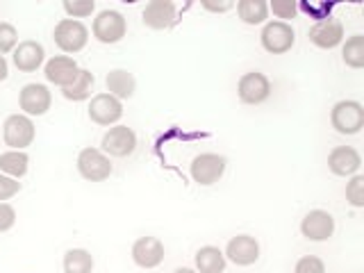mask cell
Listing matches in <instances>:
<instances>
[{
	"instance_id": "5bb4252c",
	"label": "cell",
	"mask_w": 364,
	"mask_h": 273,
	"mask_svg": "<svg viewBox=\"0 0 364 273\" xmlns=\"http://www.w3.org/2000/svg\"><path fill=\"white\" fill-rule=\"evenodd\" d=\"M225 259H230L237 267H250L259 259V244L250 235H237L225 246Z\"/></svg>"
},
{
	"instance_id": "836d02e7",
	"label": "cell",
	"mask_w": 364,
	"mask_h": 273,
	"mask_svg": "<svg viewBox=\"0 0 364 273\" xmlns=\"http://www.w3.org/2000/svg\"><path fill=\"white\" fill-rule=\"evenodd\" d=\"M200 7L208 11H219V14H223V11L235 9V3H230V0H225V3H210V0H203Z\"/></svg>"
},
{
	"instance_id": "8d00e7d4",
	"label": "cell",
	"mask_w": 364,
	"mask_h": 273,
	"mask_svg": "<svg viewBox=\"0 0 364 273\" xmlns=\"http://www.w3.org/2000/svg\"><path fill=\"white\" fill-rule=\"evenodd\" d=\"M0 128H3V125H0Z\"/></svg>"
},
{
	"instance_id": "277c9868",
	"label": "cell",
	"mask_w": 364,
	"mask_h": 273,
	"mask_svg": "<svg viewBox=\"0 0 364 273\" xmlns=\"http://www.w3.org/2000/svg\"><path fill=\"white\" fill-rule=\"evenodd\" d=\"M91 32L100 43H119L125 32H128V23H125L123 14L117 9H102L96 14L94 26H91Z\"/></svg>"
},
{
	"instance_id": "6da1fadb",
	"label": "cell",
	"mask_w": 364,
	"mask_h": 273,
	"mask_svg": "<svg viewBox=\"0 0 364 273\" xmlns=\"http://www.w3.org/2000/svg\"><path fill=\"white\" fill-rule=\"evenodd\" d=\"M53 39H55L57 48H60L62 53L75 55V53H80L87 46V41H89V30H87V26H85L82 21L62 18L55 26Z\"/></svg>"
},
{
	"instance_id": "2e32d148",
	"label": "cell",
	"mask_w": 364,
	"mask_h": 273,
	"mask_svg": "<svg viewBox=\"0 0 364 273\" xmlns=\"http://www.w3.org/2000/svg\"><path fill=\"white\" fill-rule=\"evenodd\" d=\"M307 37H310V41L316 46V48L333 50L344 41V26H341V21H337V18H323V21L314 23Z\"/></svg>"
},
{
	"instance_id": "ac0fdd59",
	"label": "cell",
	"mask_w": 364,
	"mask_h": 273,
	"mask_svg": "<svg viewBox=\"0 0 364 273\" xmlns=\"http://www.w3.org/2000/svg\"><path fill=\"white\" fill-rule=\"evenodd\" d=\"M144 26L151 30H166L176 21V5L171 0H151L144 7Z\"/></svg>"
},
{
	"instance_id": "8992f818",
	"label": "cell",
	"mask_w": 364,
	"mask_h": 273,
	"mask_svg": "<svg viewBox=\"0 0 364 273\" xmlns=\"http://www.w3.org/2000/svg\"><path fill=\"white\" fill-rule=\"evenodd\" d=\"M34 134H37L34 123L26 114H11L3 123V139L11 151H26L34 141Z\"/></svg>"
},
{
	"instance_id": "603a6c76",
	"label": "cell",
	"mask_w": 364,
	"mask_h": 273,
	"mask_svg": "<svg viewBox=\"0 0 364 273\" xmlns=\"http://www.w3.org/2000/svg\"><path fill=\"white\" fill-rule=\"evenodd\" d=\"M28 166H30V157L23 151H7L0 155V173H5L14 180L26 176Z\"/></svg>"
},
{
	"instance_id": "cb8c5ba5",
	"label": "cell",
	"mask_w": 364,
	"mask_h": 273,
	"mask_svg": "<svg viewBox=\"0 0 364 273\" xmlns=\"http://www.w3.org/2000/svg\"><path fill=\"white\" fill-rule=\"evenodd\" d=\"M94 82L96 77L91 71H87V68H80V75L77 80L71 85V87H64L62 94L66 100H73V102H82L91 96V91H94Z\"/></svg>"
},
{
	"instance_id": "4fadbf2b",
	"label": "cell",
	"mask_w": 364,
	"mask_h": 273,
	"mask_svg": "<svg viewBox=\"0 0 364 273\" xmlns=\"http://www.w3.org/2000/svg\"><path fill=\"white\" fill-rule=\"evenodd\" d=\"M123 117V102L112 94H98L89 102V119L96 125H114Z\"/></svg>"
},
{
	"instance_id": "4dcf8cb0",
	"label": "cell",
	"mask_w": 364,
	"mask_h": 273,
	"mask_svg": "<svg viewBox=\"0 0 364 273\" xmlns=\"http://www.w3.org/2000/svg\"><path fill=\"white\" fill-rule=\"evenodd\" d=\"M294 273H326V264L321 257L316 255H305L296 262Z\"/></svg>"
},
{
	"instance_id": "ba28073f",
	"label": "cell",
	"mask_w": 364,
	"mask_h": 273,
	"mask_svg": "<svg viewBox=\"0 0 364 273\" xmlns=\"http://www.w3.org/2000/svg\"><path fill=\"white\" fill-rule=\"evenodd\" d=\"M237 96L244 105H262L267 102L271 96V82L264 73L259 71H250L244 73L239 77V85H237Z\"/></svg>"
},
{
	"instance_id": "7402d4cb",
	"label": "cell",
	"mask_w": 364,
	"mask_h": 273,
	"mask_svg": "<svg viewBox=\"0 0 364 273\" xmlns=\"http://www.w3.org/2000/svg\"><path fill=\"white\" fill-rule=\"evenodd\" d=\"M225 255L216 246H203L196 253V271L198 273H223L225 271Z\"/></svg>"
},
{
	"instance_id": "5b68a950",
	"label": "cell",
	"mask_w": 364,
	"mask_h": 273,
	"mask_svg": "<svg viewBox=\"0 0 364 273\" xmlns=\"http://www.w3.org/2000/svg\"><path fill=\"white\" fill-rule=\"evenodd\" d=\"M259 41H262V48L271 55H284L294 48L296 43V32L289 23H282V21H269L264 28H262L259 34Z\"/></svg>"
},
{
	"instance_id": "e575fe53",
	"label": "cell",
	"mask_w": 364,
	"mask_h": 273,
	"mask_svg": "<svg viewBox=\"0 0 364 273\" xmlns=\"http://www.w3.org/2000/svg\"><path fill=\"white\" fill-rule=\"evenodd\" d=\"M7 75H9V64H7L5 57L0 55V82H3V80H7Z\"/></svg>"
},
{
	"instance_id": "ffe728a7",
	"label": "cell",
	"mask_w": 364,
	"mask_h": 273,
	"mask_svg": "<svg viewBox=\"0 0 364 273\" xmlns=\"http://www.w3.org/2000/svg\"><path fill=\"white\" fill-rule=\"evenodd\" d=\"M105 85H107V91L119 100H125V98H132L134 96V89H136V80L130 71H125V68H114V71L107 73L105 77Z\"/></svg>"
},
{
	"instance_id": "8fae6325",
	"label": "cell",
	"mask_w": 364,
	"mask_h": 273,
	"mask_svg": "<svg viewBox=\"0 0 364 273\" xmlns=\"http://www.w3.org/2000/svg\"><path fill=\"white\" fill-rule=\"evenodd\" d=\"M43 75L48 80L50 85L55 87H71L77 75H80V66L73 57L68 55H55L53 60L46 62V68H43Z\"/></svg>"
},
{
	"instance_id": "44dd1931",
	"label": "cell",
	"mask_w": 364,
	"mask_h": 273,
	"mask_svg": "<svg viewBox=\"0 0 364 273\" xmlns=\"http://www.w3.org/2000/svg\"><path fill=\"white\" fill-rule=\"evenodd\" d=\"M237 14L246 26H262L269 18V3L267 0H239L235 5Z\"/></svg>"
},
{
	"instance_id": "7a4b0ae2",
	"label": "cell",
	"mask_w": 364,
	"mask_h": 273,
	"mask_svg": "<svg viewBox=\"0 0 364 273\" xmlns=\"http://www.w3.org/2000/svg\"><path fill=\"white\" fill-rule=\"evenodd\" d=\"M330 125L339 134H358L364 128V107L358 100H339L330 109Z\"/></svg>"
},
{
	"instance_id": "9c48e42d",
	"label": "cell",
	"mask_w": 364,
	"mask_h": 273,
	"mask_svg": "<svg viewBox=\"0 0 364 273\" xmlns=\"http://www.w3.org/2000/svg\"><path fill=\"white\" fill-rule=\"evenodd\" d=\"M100 148L107 157H128L136 148V134L128 125H114L102 134Z\"/></svg>"
},
{
	"instance_id": "d6a6232c",
	"label": "cell",
	"mask_w": 364,
	"mask_h": 273,
	"mask_svg": "<svg viewBox=\"0 0 364 273\" xmlns=\"http://www.w3.org/2000/svg\"><path fill=\"white\" fill-rule=\"evenodd\" d=\"M16 223V210L9 203H0V232L11 230Z\"/></svg>"
},
{
	"instance_id": "83f0119b",
	"label": "cell",
	"mask_w": 364,
	"mask_h": 273,
	"mask_svg": "<svg viewBox=\"0 0 364 273\" xmlns=\"http://www.w3.org/2000/svg\"><path fill=\"white\" fill-rule=\"evenodd\" d=\"M346 200L353 208H364V176H353L346 182Z\"/></svg>"
},
{
	"instance_id": "d4e9b609",
	"label": "cell",
	"mask_w": 364,
	"mask_h": 273,
	"mask_svg": "<svg viewBox=\"0 0 364 273\" xmlns=\"http://www.w3.org/2000/svg\"><path fill=\"white\" fill-rule=\"evenodd\" d=\"M94 257L87 248H68L64 253V273H91Z\"/></svg>"
},
{
	"instance_id": "e0dca14e",
	"label": "cell",
	"mask_w": 364,
	"mask_h": 273,
	"mask_svg": "<svg viewBox=\"0 0 364 273\" xmlns=\"http://www.w3.org/2000/svg\"><path fill=\"white\" fill-rule=\"evenodd\" d=\"M360 166H362V157L353 146H337L328 155V168H330V173H335V176H341V178L358 176Z\"/></svg>"
},
{
	"instance_id": "d590c367",
	"label": "cell",
	"mask_w": 364,
	"mask_h": 273,
	"mask_svg": "<svg viewBox=\"0 0 364 273\" xmlns=\"http://www.w3.org/2000/svg\"><path fill=\"white\" fill-rule=\"evenodd\" d=\"M173 273H198L196 269H187V267H182V269H176Z\"/></svg>"
},
{
	"instance_id": "52a82bcc",
	"label": "cell",
	"mask_w": 364,
	"mask_h": 273,
	"mask_svg": "<svg viewBox=\"0 0 364 273\" xmlns=\"http://www.w3.org/2000/svg\"><path fill=\"white\" fill-rule=\"evenodd\" d=\"M109 157L98 148H82L77 155V173L89 182H102L112 176Z\"/></svg>"
},
{
	"instance_id": "484cf974",
	"label": "cell",
	"mask_w": 364,
	"mask_h": 273,
	"mask_svg": "<svg viewBox=\"0 0 364 273\" xmlns=\"http://www.w3.org/2000/svg\"><path fill=\"white\" fill-rule=\"evenodd\" d=\"M341 60L350 68H364V37L362 34H353L346 43L341 46Z\"/></svg>"
},
{
	"instance_id": "f1b7e54d",
	"label": "cell",
	"mask_w": 364,
	"mask_h": 273,
	"mask_svg": "<svg viewBox=\"0 0 364 273\" xmlns=\"http://www.w3.org/2000/svg\"><path fill=\"white\" fill-rule=\"evenodd\" d=\"M18 43V32L14 26H9V23H3L0 21V55H7V53H14Z\"/></svg>"
},
{
	"instance_id": "3957f363",
	"label": "cell",
	"mask_w": 364,
	"mask_h": 273,
	"mask_svg": "<svg viewBox=\"0 0 364 273\" xmlns=\"http://www.w3.org/2000/svg\"><path fill=\"white\" fill-rule=\"evenodd\" d=\"M228 159L219 153H200L191 159V178L198 182L200 187H210L214 182H219L225 173Z\"/></svg>"
},
{
	"instance_id": "f546056e",
	"label": "cell",
	"mask_w": 364,
	"mask_h": 273,
	"mask_svg": "<svg viewBox=\"0 0 364 273\" xmlns=\"http://www.w3.org/2000/svg\"><path fill=\"white\" fill-rule=\"evenodd\" d=\"M269 11H273L278 18H282V23H287L296 16L299 5H296L294 0H273V3H269Z\"/></svg>"
},
{
	"instance_id": "1f68e13d",
	"label": "cell",
	"mask_w": 364,
	"mask_h": 273,
	"mask_svg": "<svg viewBox=\"0 0 364 273\" xmlns=\"http://www.w3.org/2000/svg\"><path fill=\"white\" fill-rule=\"evenodd\" d=\"M21 191V182L9 178L5 173H0V203L9 200L11 196H16V193Z\"/></svg>"
},
{
	"instance_id": "30bf717a",
	"label": "cell",
	"mask_w": 364,
	"mask_h": 273,
	"mask_svg": "<svg viewBox=\"0 0 364 273\" xmlns=\"http://www.w3.org/2000/svg\"><path fill=\"white\" fill-rule=\"evenodd\" d=\"M18 105H21L26 117H43V114L48 112L53 105L50 89L46 85H39V82L26 85L18 94Z\"/></svg>"
},
{
	"instance_id": "7c38bea8",
	"label": "cell",
	"mask_w": 364,
	"mask_h": 273,
	"mask_svg": "<svg viewBox=\"0 0 364 273\" xmlns=\"http://www.w3.org/2000/svg\"><path fill=\"white\" fill-rule=\"evenodd\" d=\"M335 232V219L326 210H312L303 216L301 235L310 242H328Z\"/></svg>"
},
{
	"instance_id": "d6986e66",
	"label": "cell",
	"mask_w": 364,
	"mask_h": 273,
	"mask_svg": "<svg viewBox=\"0 0 364 273\" xmlns=\"http://www.w3.org/2000/svg\"><path fill=\"white\" fill-rule=\"evenodd\" d=\"M11 60H14V66L23 73H34L37 68L43 64L46 60V50L39 41H21L16 48H14V55H11Z\"/></svg>"
},
{
	"instance_id": "4316f807",
	"label": "cell",
	"mask_w": 364,
	"mask_h": 273,
	"mask_svg": "<svg viewBox=\"0 0 364 273\" xmlns=\"http://www.w3.org/2000/svg\"><path fill=\"white\" fill-rule=\"evenodd\" d=\"M64 11L68 14V18H87L94 14L96 3L94 0H64Z\"/></svg>"
},
{
	"instance_id": "9a60e30c",
	"label": "cell",
	"mask_w": 364,
	"mask_h": 273,
	"mask_svg": "<svg viewBox=\"0 0 364 273\" xmlns=\"http://www.w3.org/2000/svg\"><path fill=\"white\" fill-rule=\"evenodd\" d=\"M132 262L141 269H155L164 262V244L157 237H139L132 244Z\"/></svg>"
}]
</instances>
